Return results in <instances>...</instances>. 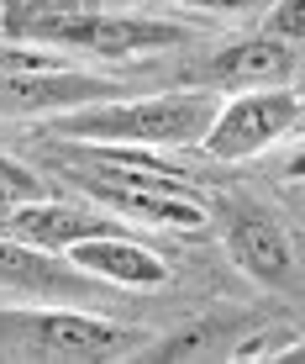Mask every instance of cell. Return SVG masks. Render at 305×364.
<instances>
[{"label": "cell", "mask_w": 305, "mask_h": 364, "mask_svg": "<svg viewBox=\"0 0 305 364\" xmlns=\"http://www.w3.org/2000/svg\"><path fill=\"white\" fill-rule=\"evenodd\" d=\"M58 169L84 196H95L111 217L169 228V232H206L211 228V206L184 185V174L158 164V159H148L143 148L69 143V148H58Z\"/></svg>", "instance_id": "obj_1"}, {"label": "cell", "mask_w": 305, "mask_h": 364, "mask_svg": "<svg viewBox=\"0 0 305 364\" xmlns=\"http://www.w3.org/2000/svg\"><path fill=\"white\" fill-rule=\"evenodd\" d=\"M221 90H158V95H111L53 117V137L69 143H126V148H200L211 132Z\"/></svg>", "instance_id": "obj_2"}, {"label": "cell", "mask_w": 305, "mask_h": 364, "mask_svg": "<svg viewBox=\"0 0 305 364\" xmlns=\"http://www.w3.org/2000/svg\"><path fill=\"white\" fill-rule=\"evenodd\" d=\"M0 338H11V343H21L27 354H43V359L84 364V359L126 354L137 333L74 306H21V311H0Z\"/></svg>", "instance_id": "obj_3"}, {"label": "cell", "mask_w": 305, "mask_h": 364, "mask_svg": "<svg viewBox=\"0 0 305 364\" xmlns=\"http://www.w3.org/2000/svg\"><path fill=\"white\" fill-rule=\"evenodd\" d=\"M300 111L305 100L295 85H269V90H243L232 100H221L211 132L200 137V148L216 164H243L253 154H269L274 143L300 132Z\"/></svg>", "instance_id": "obj_4"}, {"label": "cell", "mask_w": 305, "mask_h": 364, "mask_svg": "<svg viewBox=\"0 0 305 364\" xmlns=\"http://www.w3.org/2000/svg\"><path fill=\"white\" fill-rule=\"evenodd\" d=\"M27 43H63L84 48L100 58H126V53H158V48L189 43L184 27L152 16H106V11H58V16H37L21 27Z\"/></svg>", "instance_id": "obj_5"}, {"label": "cell", "mask_w": 305, "mask_h": 364, "mask_svg": "<svg viewBox=\"0 0 305 364\" xmlns=\"http://www.w3.org/2000/svg\"><path fill=\"white\" fill-rule=\"evenodd\" d=\"M0 232L21 237L32 248H48V254H63V248L84 243V237H106V232H126L121 217L111 211H90V206H69V200H27V206L0 211Z\"/></svg>", "instance_id": "obj_6"}, {"label": "cell", "mask_w": 305, "mask_h": 364, "mask_svg": "<svg viewBox=\"0 0 305 364\" xmlns=\"http://www.w3.org/2000/svg\"><path fill=\"white\" fill-rule=\"evenodd\" d=\"M111 95H121V85L106 74H79V69L0 74V117H58V111L111 100Z\"/></svg>", "instance_id": "obj_7"}, {"label": "cell", "mask_w": 305, "mask_h": 364, "mask_svg": "<svg viewBox=\"0 0 305 364\" xmlns=\"http://www.w3.org/2000/svg\"><path fill=\"white\" fill-rule=\"evenodd\" d=\"M0 285L21 296H53V301H95L106 291V280L74 269L69 259L48 254V248L21 243L11 232H0Z\"/></svg>", "instance_id": "obj_8"}, {"label": "cell", "mask_w": 305, "mask_h": 364, "mask_svg": "<svg viewBox=\"0 0 305 364\" xmlns=\"http://www.w3.org/2000/svg\"><path fill=\"white\" fill-rule=\"evenodd\" d=\"M226 254H232V264L243 269L248 280L269 285V291H295V285H300L295 237L279 228L274 217H263V211L232 217V228H226Z\"/></svg>", "instance_id": "obj_9"}, {"label": "cell", "mask_w": 305, "mask_h": 364, "mask_svg": "<svg viewBox=\"0 0 305 364\" xmlns=\"http://www.w3.org/2000/svg\"><path fill=\"white\" fill-rule=\"evenodd\" d=\"M63 259H69L74 269H84V274H95V280H106V285H143V291H158V285L174 280L169 259H163L158 248H148L143 237H132V232L84 237V243L63 248Z\"/></svg>", "instance_id": "obj_10"}, {"label": "cell", "mask_w": 305, "mask_h": 364, "mask_svg": "<svg viewBox=\"0 0 305 364\" xmlns=\"http://www.w3.org/2000/svg\"><path fill=\"white\" fill-rule=\"evenodd\" d=\"M300 74V48L279 43V37H258V43H232L211 58V80L248 85V90H269V85H289Z\"/></svg>", "instance_id": "obj_11"}, {"label": "cell", "mask_w": 305, "mask_h": 364, "mask_svg": "<svg viewBox=\"0 0 305 364\" xmlns=\"http://www.w3.org/2000/svg\"><path fill=\"white\" fill-rule=\"evenodd\" d=\"M53 69H69V58L53 53V48L6 43V37H0V74H53Z\"/></svg>", "instance_id": "obj_12"}, {"label": "cell", "mask_w": 305, "mask_h": 364, "mask_svg": "<svg viewBox=\"0 0 305 364\" xmlns=\"http://www.w3.org/2000/svg\"><path fill=\"white\" fill-rule=\"evenodd\" d=\"M43 196H48L43 174L0 154V211H11V206H27V200H43Z\"/></svg>", "instance_id": "obj_13"}, {"label": "cell", "mask_w": 305, "mask_h": 364, "mask_svg": "<svg viewBox=\"0 0 305 364\" xmlns=\"http://www.w3.org/2000/svg\"><path fill=\"white\" fill-rule=\"evenodd\" d=\"M263 37H279V43H305V0H279L263 21Z\"/></svg>", "instance_id": "obj_14"}, {"label": "cell", "mask_w": 305, "mask_h": 364, "mask_svg": "<svg viewBox=\"0 0 305 364\" xmlns=\"http://www.w3.org/2000/svg\"><path fill=\"white\" fill-rule=\"evenodd\" d=\"M174 6H184V11H211V16H243V11H253V0H174Z\"/></svg>", "instance_id": "obj_15"}]
</instances>
